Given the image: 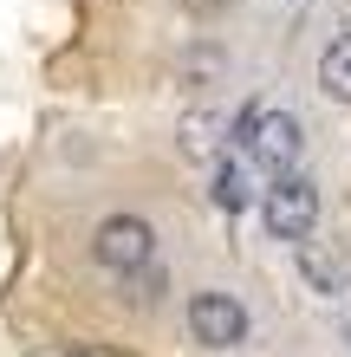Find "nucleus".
I'll return each instance as SVG.
<instances>
[{
	"label": "nucleus",
	"mask_w": 351,
	"mask_h": 357,
	"mask_svg": "<svg viewBox=\"0 0 351 357\" xmlns=\"http://www.w3.org/2000/svg\"><path fill=\"white\" fill-rule=\"evenodd\" d=\"M260 227L274 241H313V227H319V188L313 176H299V169H286V176H267L260 188Z\"/></svg>",
	"instance_id": "1"
},
{
	"label": "nucleus",
	"mask_w": 351,
	"mask_h": 357,
	"mask_svg": "<svg viewBox=\"0 0 351 357\" xmlns=\"http://www.w3.org/2000/svg\"><path fill=\"white\" fill-rule=\"evenodd\" d=\"M241 156L254 162L260 176H286V169H299V156H306V130H299V117H293V111H267V104H260V117H254V130H247Z\"/></svg>",
	"instance_id": "2"
},
{
	"label": "nucleus",
	"mask_w": 351,
	"mask_h": 357,
	"mask_svg": "<svg viewBox=\"0 0 351 357\" xmlns=\"http://www.w3.org/2000/svg\"><path fill=\"white\" fill-rule=\"evenodd\" d=\"M91 254H98V266H111V273H143L156 260V234H150L143 215H111V221H98Z\"/></svg>",
	"instance_id": "3"
},
{
	"label": "nucleus",
	"mask_w": 351,
	"mask_h": 357,
	"mask_svg": "<svg viewBox=\"0 0 351 357\" xmlns=\"http://www.w3.org/2000/svg\"><path fill=\"white\" fill-rule=\"evenodd\" d=\"M189 331L209 351H234V344H247V305L228 299V292H195L189 299Z\"/></svg>",
	"instance_id": "4"
},
{
	"label": "nucleus",
	"mask_w": 351,
	"mask_h": 357,
	"mask_svg": "<svg viewBox=\"0 0 351 357\" xmlns=\"http://www.w3.org/2000/svg\"><path fill=\"white\" fill-rule=\"evenodd\" d=\"M299 280L325 292V299H338V292H351V260H345V247L332 241H299Z\"/></svg>",
	"instance_id": "5"
},
{
	"label": "nucleus",
	"mask_w": 351,
	"mask_h": 357,
	"mask_svg": "<svg viewBox=\"0 0 351 357\" xmlns=\"http://www.w3.org/2000/svg\"><path fill=\"white\" fill-rule=\"evenodd\" d=\"M319 91L332 104H351V33H338L332 46L319 52Z\"/></svg>",
	"instance_id": "6"
},
{
	"label": "nucleus",
	"mask_w": 351,
	"mask_h": 357,
	"mask_svg": "<svg viewBox=\"0 0 351 357\" xmlns=\"http://www.w3.org/2000/svg\"><path fill=\"white\" fill-rule=\"evenodd\" d=\"M247 195H254V182H247V162H241V156H221V162H215V202L228 208V215H241Z\"/></svg>",
	"instance_id": "7"
},
{
	"label": "nucleus",
	"mask_w": 351,
	"mask_h": 357,
	"mask_svg": "<svg viewBox=\"0 0 351 357\" xmlns=\"http://www.w3.org/2000/svg\"><path fill=\"white\" fill-rule=\"evenodd\" d=\"M209 143H215V117H182V150H189V156H209Z\"/></svg>",
	"instance_id": "8"
},
{
	"label": "nucleus",
	"mask_w": 351,
	"mask_h": 357,
	"mask_svg": "<svg viewBox=\"0 0 351 357\" xmlns=\"http://www.w3.org/2000/svg\"><path fill=\"white\" fill-rule=\"evenodd\" d=\"M228 0H189V13H221Z\"/></svg>",
	"instance_id": "9"
},
{
	"label": "nucleus",
	"mask_w": 351,
	"mask_h": 357,
	"mask_svg": "<svg viewBox=\"0 0 351 357\" xmlns=\"http://www.w3.org/2000/svg\"><path fill=\"white\" fill-rule=\"evenodd\" d=\"M338 325H345V338H351V305H345V319H338Z\"/></svg>",
	"instance_id": "10"
}]
</instances>
